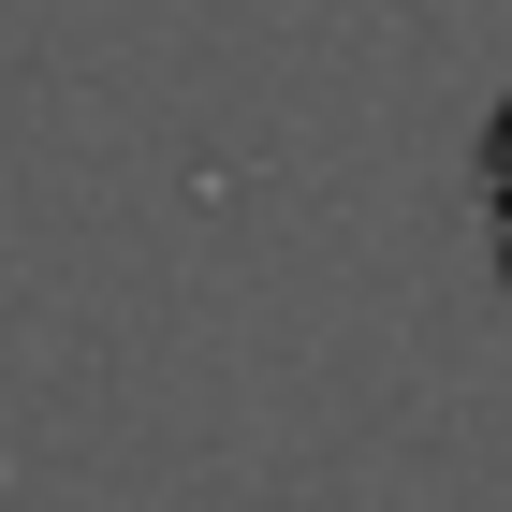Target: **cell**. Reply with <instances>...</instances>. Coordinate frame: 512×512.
<instances>
[{"instance_id":"1","label":"cell","mask_w":512,"mask_h":512,"mask_svg":"<svg viewBox=\"0 0 512 512\" xmlns=\"http://www.w3.org/2000/svg\"><path fill=\"white\" fill-rule=\"evenodd\" d=\"M483 220H498V293H512V103L483 118Z\"/></svg>"}]
</instances>
